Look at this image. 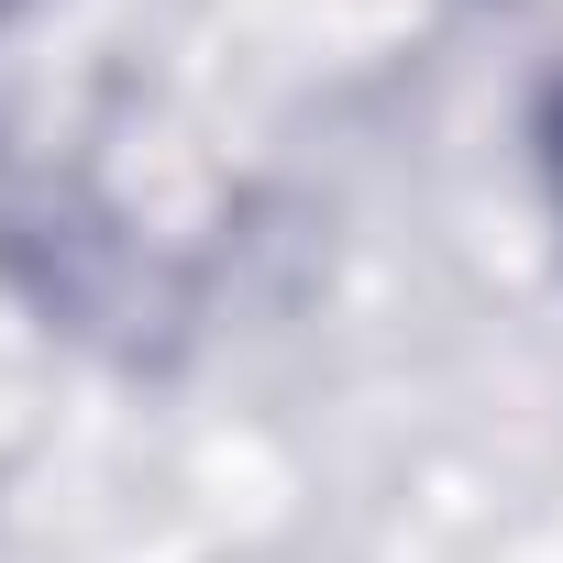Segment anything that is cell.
I'll return each instance as SVG.
<instances>
[{
  "label": "cell",
  "instance_id": "2",
  "mask_svg": "<svg viewBox=\"0 0 563 563\" xmlns=\"http://www.w3.org/2000/svg\"><path fill=\"white\" fill-rule=\"evenodd\" d=\"M0 12H23V0H0Z\"/></svg>",
  "mask_w": 563,
  "mask_h": 563
},
{
  "label": "cell",
  "instance_id": "1",
  "mask_svg": "<svg viewBox=\"0 0 563 563\" xmlns=\"http://www.w3.org/2000/svg\"><path fill=\"white\" fill-rule=\"evenodd\" d=\"M552 199H563V111H552Z\"/></svg>",
  "mask_w": 563,
  "mask_h": 563
}]
</instances>
